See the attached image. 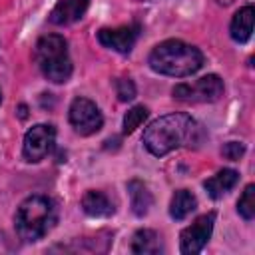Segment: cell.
Returning <instances> with one entry per match:
<instances>
[{
	"label": "cell",
	"instance_id": "cell-1",
	"mask_svg": "<svg viewBox=\"0 0 255 255\" xmlns=\"http://www.w3.org/2000/svg\"><path fill=\"white\" fill-rule=\"evenodd\" d=\"M205 137L203 128L187 114H167L151 122L143 131L145 149L161 157L181 145L197 147Z\"/></svg>",
	"mask_w": 255,
	"mask_h": 255
},
{
	"label": "cell",
	"instance_id": "cell-2",
	"mask_svg": "<svg viewBox=\"0 0 255 255\" xmlns=\"http://www.w3.org/2000/svg\"><path fill=\"white\" fill-rule=\"evenodd\" d=\"M149 68L163 76L185 78L195 74L203 66V54L199 48L181 42V40H165L157 44L149 54Z\"/></svg>",
	"mask_w": 255,
	"mask_h": 255
},
{
	"label": "cell",
	"instance_id": "cell-3",
	"mask_svg": "<svg viewBox=\"0 0 255 255\" xmlns=\"http://www.w3.org/2000/svg\"><path fill=\"white\" fill-rule=\"evenodd\" d=\"M58 221V207L54 199L48 195H30L26 197L14 217L16 233L24 241H38L56 225Z\"/></svg>",
	"mask_w": 255,
	"mask_h": 255
},
{
	"label": "cell",
	"instance_id": "cell-4",
	"mask_svg": "<svg viewBox=\"0 0 255 255\" xmlns=\"http://www.w3.org/2000/svg\"><path fill=\"white\" fill-rule=\"evenodd\" d=\"M34 58L46 80L64 84L72 76V60L68 54V42L60 34H46L36 42Z\"/></svg>",
	"mask_w": 255,
	"mask_h": 255
},
{
	"label": "cell",
	"instance_id": "cell-5",
	"mask_svg": "<svg viewBox=\"0 0 255 255\" xmlns=\"http://www.w3.org/2000/svg\"><path fill=\"white\" fill-rule=\"evenodd\" d=\"M223 80L217 74H207L195 82H183L173 88V98L187 104H211L223 96Z\"/></svg>",
	"mask_w": 255,
	"mask_h": 255
},
{
	"label": "cell",
	"instance_id": "cell-6",
	"mask_svg": "<svg viewBox=\"0 0 255 255\" xmlns=\"http://www.w3.org/2000/svg\"><path fill=\"white\" fill-rule=\"evenodd\" d=\"M56 143V129L50 124H36L24 135L22 153L28 161H42L52 153Z\"/></svg>",
	"mask_w": 255,
	"mask_h": 255
},
{
	"label": "cell",
	"instance_id": "cell-7",
	"mask_svg": "<svg viewBox=\"0 0 255 255\" xmlns=\"http://www.w3.org/2000/svg\"><path fill=\"white\" fill-rule=\"evenodd\" d=\"M70 124L80 135H92L102 128L104 118L100 108L92 100L76 98L70 106Z\"/></svg>",
	"mask_w": 255,
	"mask_h": 255
},
{
	"label": "cell",
	"instance_id": "cell-8",
	"mask_svg": "<svg viewBox=\"0 0 255 255\" xmlns=\"http://www.w3.org/2000/svg\"><path fill=\"white\" fill-rule=\"evenodd\" d=\"M213 223H215V213H205L201 217H197L189 227H185L179 235V249L185 255H195L199 253L205 243L211 237L213 231Z\"/></svg>",
	"mask_w": 255,
	"mask_h": 255
},
{
	"label": "cell",
	"instance_id": "cell-9",
	"mask_svg": "<svg viewBox=\"0 0 255 255\" xmlns=\"http://www.w3.org/2000/svg\"><path fill=\"white\" fill-rule=\"evenodd\" d=\"M139 36V26L131 24V26H120V28H102L98 32V40L102 46L116 50L120 54H128L131 52L135 40Z\"/></svg>",
	"mask_w": 255,
	"mask_h": 255
},
{
	"label": "cell",
	"instance_id": "cell-10",
	"mask_svg": "<svg viewBox=\"0 0 255 255\" xmlns=\"http://www.w3.org/2000/svg\"><path fill=\"white\" fill-rule=\"evenodd\" d=\"M88 4L90 0H58V4L50 12V22L58 26L72 24L84 16V12L88 10Z\"/></svg>",
	"mask_w": 255,
	"mask_h": 255
},
{
	"label": "cell",
	"instance_id": "cell-11",
	"mask_svg": "<svg viewBox=\"0 0 255 255\" xmlns=\"http://www.w3.org/2000/svg\"><path fill=\"white\" fill-rule=\"evenodd\" d=\"M237 181H239V173L235 169H221L215 175H211L209 179H205L203 187H205V191L211 199H219L227 191H231Z\"/></svg>",
	"mask_w": 255,
	"mask_h": 255
},
{
	"label": "cell",
	"instance_id": "cell-12",
	"mask_svg": "<svg viewBox=\"0 0 255 255\" xmlns=\"http://www.w3.org/2000/svg\"><path fill=\"white\" fill-rule=\"evenodd\" d=\"M82 209L90 217H110L114 213V203L104 191L90 189L82 197Z\"/></svg>",
	"mask_w": 255,
	"mask_h": 255
},
{
	"label": "cell",
	"instance_id": "cell-13",
	"mask_svg": "<svg viewBox=\"0 0 255 255\" xmlns=\"http://www.w3.org/2000/svg\"><path fill=\"white\" fill-rule=\"evenodd\" d=\"M128 191H129V201H131V211L137 217H143L149 207L153 205V195L147 189V185L139 179H131L128 183Z\"/></svg>",
	"mask_w": 255,
	"mask_h": 255
},
{
	"label": "cell",
	"instance_id": "cell-14",
	"mask_svg": "<svg viewBox=\"0 0 255 255\" xmlns=\"http://www.w3.org/2000/svg\"><path fill=\"white\" fill-rule=\"evenodd\" d=\"M229 32H231V38L239 44H245L249 38H251V32H253V6L247 4L243 6L231 20V26H229Z\"/></svg>",
	"mask_w": 255,
	"mask_h": 255
},
{
	"label": "cell",
	"instance_id": "cell-15",
	"mask_svg": "<svg viewBox=\"0 0 255 255\" xmlns=\"http://www.w3.org/2000/svg\"><path fill=\"white\" fill-rule=\"evenodd\" d=\"M161 249V239L153 229H139L131 239V251L137 255H157Z\"/></svg>",
	"mask_w": 255,
	"mask_h": 255
},
{
	"label": "cell",
	"instance_id": "cell-16",
	"mask_svg": "<svg viewBox=\"0 0 255 255\" xmlns=\"http://www.w3.org/2000/svg\"><path fill=\"white\" fill-rule=\"evenodd\" d=\"M197 207V197L187 189H177L169 201V215L175 221L185 219L193 209Z\"/></svg>",
	"mask_w": 255,
	"mask_h": 255
},
{
	"label": "cell",
	"instance_id": "cell-17",
	"mask_svg": "<svg viewBox=\"0 0 255 255\" xmlns=\"http://www.w3.org/2000/svg\"><path fill=\"white\" fill-rule=\"evenodd\" d=\"M237 211L245 221H251L255 217V185L253 183H249L243 189V193L237 201Z\"/></svg>",
	"mask_w": 255,
	"mask_h": 255
},
{
	"label": "cell",
	"instance_id": "cell-18",
	"mask_svg": "<svg viewBox=\"0 0 255 255\" xmlns=\"http://www.w3.org/2000/svg\"><path fill=\"white\" fill-rule=\"evenodd\" d=\"M147 108L145 106H135L124 116V133H133L145 120H147Z\"/></svg>",
	"mask_w": 255,
	"mask_h": 255
},
{
	"label": "cell",
	"instance_id": "cell-19",
	"mask_svg": "<svg viewBox=\"0 0 255 255\" xmlns=\"http://www.w3.org/2000/svg\"><path fill=\"white\" fill-rule=\"evenodd\" d=\"M116 94H118V98H120L122 102L133 100V98H135V86H133V82H131L129 78H120V80L116 82Z\"/></svg>",
	"mask_w": 255,
	"mask_h": 255
},
{
	"label": "cell",
	"instance_id": "cell-20",
	"mask_svg": "<svg viewBox=\"0 0 255 255\" xmlns=\"http://www.w3.org/2000/svg\"><path fill=\"white\" fill-rule=\"evenodd\" d=\"M243 153H245V145L241 141H229V143H225L221 147V155L227 157V159H231V161L239 159Z\"/></svg>",
	"mask_w": 255,
	"mask_h": 255
},
{
	"label": "cell",
	"instance_id": "cell-21",
	"mask_svg": "<svg viewBox=\"0 0 255 255\" xmlns=\"http://www.w3.org/2000/svg\"><path fill=\"white\" fill-rule=\"evenodd\" d=\"M217 2H219V4H231L233 0H217Z\"/></svg>",
	"mask_w": 255,
	"mask_h": 255
},
{
	"label": "cell",
	"instance_id": "cell-22",
	"mask_svg": "<svg viewBox=\"0 0 255 255\" xmlns=\"http://www.w3.org/2000/svg\"><path fill=\"white\" fill-rule=\"evenodd\" d=\"M0 102H2V94H0Z\"/></svg>",
	"mask_w": 255,
	"mask_h": 255
}]
</instances>
